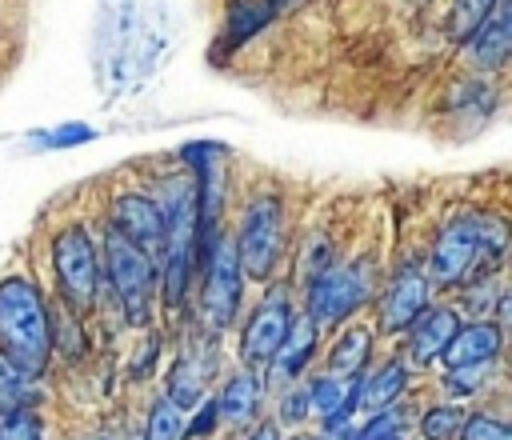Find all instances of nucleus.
Returning a JSON list of instances; mask_svg holds the SVG:
<instances>
[{
    "mask_svg": "<svg viewBox=\"0 0 512 440\" xmlns=\"http://www.w3.org/2000/svg\"><path fill=\"white\" fill-rule=\"evenodd\" d=\"M156 208L164 220L160 236V276H164V300L176 308L188 292V276L200 248V208H196V180L192 176H164L156 188Z\"/></svg>",
    "mask_w": 512,
    "mask_h": 440,
    "instance_id": "1",
    "label": "nucleus"
},
{
    "mask_svg": "<svg viewBox=\"0 0 512 440\" xmlns=\"http://www.w3.org/2000/svg\"><path fill=\"white\" fill-rule=\"evenodd\" d=\"M504 220L496 216H460L452 224H444V232L432 244V276L440 284H464V280H484L492 268H500L504 260Z\"/></svg>",
    "mask_w": 512,
    "mask_h": 440,
    "instance_id": "2",
    "label": "nucleus"
},
{
    "mask_svg": "<svg viewBox=\"0 0 512 440\" xmlns=\"http://www.w3.org/2000/svg\"><path fill=\"white\" fill-rule=\"evenodd\" d=\"M48 308L40 300V288L24 276L0 280V352L20 364L28 376H40L52 356V332H48Z\"/></svg>",
    "mask_w": 512,
    "mask_h": 440,
    "instance_id": "3",
    "label": "nucleus"
},
{
    "mask_svg": "<svg viewBox=\"0 0 512 440\" xmlns=\"http://www.w3.org/2000/svg\"><path fill=\"white\" fill-rule=\"evenodd\" d=\"M104 272L108 284L116 292V300L124 304L128 320H144L148 304H152V280H156V260L148 252H140L128 236H120L112 224L104 232Z\"/></svg>",
    "mask_w": 512,
    "mask_h": 440,
    "instance_id": "4",
    "label": "nucleus"
},
{
    "mask_svg": "<svg viewBox=\"0 0 512 440\" xmlns=\"http://www.w3.org/2000/svg\"><path fill=\"white\" fill-rule=\"evenodd\" d=\"M280 244H284V208L276 196H256L244 208L240 220V236H236V260L240 272L252 280H268L276 260H280Z\"/></svg>",
    "mask_w": 512,
    "mask_h": 440,
    "instance_id": "5",
    "label": "nucleus"
},
{
    "mask_svg": "<svg viewBox=\"0 0 512 440\" xmlns=\"http://www.w3.org/2000/svg\"><path fill=\"white\" fill-rule=\"evenodd\" d=\"M200 264H204V280H200V316L208 328H228L236 320V308H240V284H244V272H240V260H236V248L232 240L224 236H212V244L200 252Z\"/></svg>",
    "mask_w": 512,
    "mask_h": 440,
    "instance_id": "6",
    "label": "nucleus"
},
{
    "mask_svg": "<svg viewBox=\"0 0 512 440\" xmlns=\"http://www.w3.org/2000/svg\"><path fill=\"white\" fill-rule=\"evenodd\" d=\"M52 260H56V276L64 288V300L72 308H92L96 304V284H100V260H96V244L92 236L72 224L52 240Z\"/></svg>",
    "mask_w": 512,
    "mask_h": 440,
    "instance_id": "7",
    "label": "nucleus"
},
{
    "mask_svg": "<svg viewBox=\"0 0 512 440\" xmlns=\"http://www.w3.org/2000/svg\"><path fill=\"white\" fill-rule=\"evenodd\" d=\"M368 296V280L360 268H324L320 276H312V292H308V320L312 328H332L340 320H348Z\"/></svg>",
    "mask_w": 512,
    "mask_h": 440,
    "instance_id": "8",
    "label": "nucleus"
},
{
    "mask_svg": "<svg viewBox=\"0 0 512 440\" xmlns=\"http://www.w3.org/2000/svg\"><path fill=\"white\" fill-rule=\"evenodd\" d=\"M296 312H292V300H288V288H268V296L260 300V308L248 316L244 324V336H240V360L248 368H260L276 356V348L284 344L288 328H292Z\"/></svg>",
    "mask_w": 512,
    "mask_h": 440,
    "instance_id": "9",
    "label": "nucleus"
},
{
    "mask_svg": "<svg viewBox=\"0 0 512 440\" xmlns=\"http://www.w3.org/2000/svg\"><path fill=\"white\" fill-rule=\"evenodd\" d=\"M112 228L120 236H128L140 252H148L152 260L160 256V236H164V220H160V208L152 196H140V192H124L112 200Z\"/></svg>",
    "mask_w": 512,
    "mask_h": 440,
    "instance_id": "10",
    "label": "nucleus"
},
{
    "mask_svg": "<svg viewBox=\"0 0 512 440\" xmlns=\"http://www.w3.org/2000/svg\"><path fill=\"white\" fill-rule=\"evenodd\" d=\"M424 308H428V276H424L416 264H404V268L392 276V284H388V292H384V300H380V328H384V332H400V328H408Z\"/></svg>",
    "mask_w": 512,
    "mask_h": 440,
    "instance_id": "11",
    "label": "nucleus"
},
{
    "mask_svg": "<svg viewBox=\"0 0 512 440\" xmlns=\"http://www.w3.org/2000/svg\"><path fill=\"white\" fill-rule=\"evenodd\" d=\"M408 328H412V336H408V364L424 368V364L440 360L444 344H448L452 332L460 328V316H456L452 308H424Z\"/></svg>",
    "mask_w": 512,
    "mask_h": 440,
    "instance_id": "12",
    "label": "nucleus"
},
{
    "mask_svg": "<svg viewBox=\"0 0 512 440\" xmlns=\"http://www.w3.org/2000/svg\"><path fill=\"white\" fill-rule=\"evenodd\" d=\"M500 344H504L500 324H496V320H476V324L452 332V340L444 344L440 360H444L448 368L480 364V360H500Z\"/></svg>",
    "mask_w": 512,
    "mask_h": 440,
    "instance_id": "13",
    "label": "nucleus"
},
{
    "mask_svg": "<svg viewBox=\"0 0 512 440\" xmlns=\"http://www.w3.org/2000/svg\"><path fill=\"white\" fill-rule=\"evenodd\" d=\"M468 40H472L476 64L488 68V72H500L504 60H508V52H512V16H508V4L496 0L492 12L480 20V28H476Z\"/></svg>",
    "mask_w": 512,
    "mask_h": 440,
    "instance_id": "14",
    "label": "nucleus"
},
{
    "mask_svg": "<svg viewBox=\"0 0 512 440\" xmlns=\"http://www.w3.org/2000/svg\"><path fill=\"white\" fill-rule=\"evenodd\" d=\"M260 396H264V380L252 372V368H244V372H236L224 388H220V400H216V416L224 420V424H232V428H240V424H248L252 416H256V408H260Z\"/></svg>",
    "mask_w": 512,
    "mask_h": 440,
    "instance_id": "15",
    "label": "nucleus"
},
{
    "mask_svg": "<svg viewBox=\"0 0 512 440\" xmlns=\"http://www.w3.org/2000/svg\"><path fill=\"white\" fill-rule=\"evenodd\" d=\"M312 352H316V328H312V320L304 316V320H292L284 344L276 348V356H272L268 364H272L276 380H288V384H292V380L300 376V368L312 360Z\"/></svg>",
    "mask_w": 512,
    "mask_h": 440,
    "instance_id": "16",
    "label": "nucleus"
},
{
    "mask_svg": "<svg viewBox=\"0 0 512 440\" xmlns=\"http://www.w3.org/2000/svg\"><path fill=\"white\" fill-rule=\"evenodd\" d=\"M408 388V372L400 360H388L380 372H372L368 380H360V404L368 412H380V408H392Z\"/></svg>",
    "mask_w": 512,
    "mask_h": 440,
    "instance_id": "17",
    "label": "nucleus"
},
{
    "mask_svg": "<svg viewBox=\"0 0 512 440\" xmlns=\"http://www.w3.org/2000/svg\"><path fill=\"white\" fill-rule=\"evenodd\" d=\"M304 392H308V412H320V416H328V412L344 408L348 400H360V376L324 372V376H316V380H312Z\"/></svg>",
    "mask_w": 512,
    "mask_h": 440,
    "instance_id": "18",
    "label": "nucleus"
},
{
    "mask_svg": "<svg viewBox=\"0 0 512 440\" xmlns=\"http://www.w3.org/2000/svg\"><path fill=\"white\" fill-rule=\"evenodd\" d=\"M204 380H208V368L196 364V360H176V368L168 372V400L184 412V408H196L204 400Z\"/></svg>",
    "mask_w": 512,
    "mask_h": 440,
    "instance_id": "19",
    "label": "nucleus"
},
{
    "mask_svg": "<svg viewBox=\"0 0 512 440\" xmlns=\"http://www.w3.org/2000/svg\"><path fill=\"white\" fill-rule=\"evenodd\" d=\"M368 348H372V336H368L364 328H348V332L332 344V352H328V372L356 376V372L364 368V360H368Z\"/></svg>",
    "mask_w": 512,
    "mask_h": 440,
    "instance_id": "20",
    "label": "nucleus"
},
{
    "mask_svg": "<svg viewBox=\"0 0 512 440\" xmlns=\"http://www.w3.org/2000/svg\"><path fill=\"white\" fill-rule=\"evenodd\" d=\"M32 404V376L0 352V408H28Z\"/></svg>",
    "mask_w": 512,
    "mask_h": 440,
    "instance_id": "21",
    "label": "nucleus"
},
{
    "mask_svg": "<svg viewBox=\"0 0 512 440\" xmlns=\"http://www.w3.org/2000/svg\"><path fill=\"white\" fill-rule=\"evenodd\" d=\"M460 424H464V412L456 404H436V408L424 412L420 436L424 440H456L460 436Z\"/></svg>",
    "mask_w": 512,
    "mask_h": 440,
    "instance_id": "22",
    "label": "nucleus"
},
{
    "mask_svg": "<svg viewBox=\"0 0 512 440\" xmlns=\"http://www.w3.org/2000/svg\"><path fill=\"white\" fill-rule=\"evenodd\" d=\"M492 4H496V0H452L448 36H452V40H468V36L480 28V20L492 12Z\"/></svg>",
    "mask_w": 512,
    "mask_h": 440,
    "instance_id": "23",
    "label": "nucleus"
},
{
    "mask_svg": "<svg viewBox=\"0 0 512 440\" xmlns=\"http://www.w3.org/2000/svg\"><path fill=\"white\" fill-rule=\"evenodd\" d=\"M496 372V360H480V364H460V368H448V376H444V388L452 392V396H472V392H480L484 384H488V376Z\"/></svg>",
    "mask_w": 512,
    "mask_h": 440,
    "instance_id": "24",
    "label": "nucleus"
},
{
    "mask_svg": "<svg viewBox=\"0 0 512 440\" xmlns=\"http://www.w3.org/2000/svg\"><path fill=\"white\" fill-rule=\"evenodd\" d=\"M184 432V420H180V408L172 400H156L152 412H148V428H144V440H180Z\"/></svg>",
    "mask_w": 512,
    "mask_h": 440,
    "instance_id": "25",
    "label": "nucleus"
},
{
    "mask_svg": "<svg viewBox=\"0 0 512 440\" xmlns=\"http://www.w3.org/2000/svg\"><path fill=\"white\" fill-rule=\"evenodd\" d=\"M0 440H40V416L28 408H0Z\"/></svg>",
    "mask_w": 512,
    "mask_h": 440,
    "instance_id": "26",
    "label": "nucleus"
},
{
    "mask_svg": "<svg viewBox=\"0 0 512 440\" xmlns=\"http://www.w3.org/2000/svg\"><path fill=\"white\" fill-rule=\"evenodd\" d=\"M460 440H512V432L496 416H468L460 424Z\"/></svg>",
    "mask_w": 512,
    "mask_h": 440,
    "instance_id": "27",
    "label": "nucleus"
},
{
    "mask_svg": "<svg viewBox=\"0 0 512 440\" xmlns=\"http://www.w3.org/2000/svg\"><path fill=\"white\" fill-rule=\"evenodd\" d=\"M280 416H284L288 424L308 420V392H304V388H288V396H284V404H280Z\"/></svg>",
    "mask_w": 512,
    "mask_h": 440,
    "instance_id": "28",
    "label": "nucleus"
},
{
    "mask_svg": "<svg viewBox=\"0 0 512 440\" xmlns=\"http://www.w3.org/2000/svg\"><path fill=\"white\" fill-rule=\"evenodd\" d=\"M248 440H280V432H276V424H260V428H256Z\"/></svg>",
    "mask_w": 512,
    "mask_h": 440,
    "instance_id": "29",
    "label": "nucleus"
},
{
    "mask_svg": "<svg viewBox=\"0 0 512 440\" xmlns=\"http://www.w3.org/2000/svg\"><path fill=\"white\" fill-rule=\"evenodd\" d=\"M376 440H404L400 432H388V436H376Z\"/></svg>",
    "mask_w": 512,
    "mask_h": 440,
    "instance_id": "30",
    "label": "nucleus"
},
{
    "mask_svg": "<svg viewBox=\"0 0 512 440\" xmlns=\"http://www.w3.org/2000/svg\"><path fill=\"white\" fill-rule=\"evenodd\" d=\"M84 440H100V436H84Z\"/></svg>",
    "mask_w": 512,
    "mask_h": 440,
    "instance_id": "31",
    "label": "nucleus"
},
{
    "mask_svg": "<svg viewBox=\"0 0 512 440\" xmlns=\"http://www.w3.org/2000/svg\"><path fill=\"white\" fill-rule=\"evenodd\" d=\"M284 4H296V0H284Z\"/></svg>",
    "mask_w": 512,
    "mask_h": 440,
    "instance_id": "32",
    "label": "nucleus"
}]
</instances>
